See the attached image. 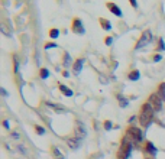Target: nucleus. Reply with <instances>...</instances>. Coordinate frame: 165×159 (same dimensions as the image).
I'll return each mask as SVG.
<instances>
[{
    "label": "nucleus",
    "mask_w": 165,
    "mask_h": 159,
    "mask_svg": "<svg viewBox=\"0 0 165 159\" xmlns=\"http://www.w3.org/2000/svg\"><path fill=\"white\" fill-rule=\"evenodd\" d=\"M154 111H155V108L152 107V104H151L149 101H146V103L142 106L141 114H139V123L142 124L143 127L149 126V123L152 122V119H154Z\"/></svg>",
    "instance_id": "f257e3e1"
},
{
    "label": "nucleus",
    "mask_w": 165,
    "mask_h": 159,
    "mask_svg": "<svg viewBox=\"0 0 165 159\" xmlns=\"http://www.w3.org/2000/svg\"><path fill=\"white\" fill-rule=\"evenodd\" d=\"M128 136L135 142L143 140V133H142V130H141L139 127H136V126H132V127L128 129Z\"/></svg>",
    "instance_id": "f03ea898"
},
{
    "label": "nucleus",
    "mask_w": 165,
    "mask_h": 159,
    "mask_svg": "<svg viewBox=\"0 0 165 159\" xmlns=\"http://www.w3.org/2000/svg\"><path fill=\"white\" fill-rule=\"evenodd\" d=\"M151 41H152V32H151V31H145V32L142 34V36H141L139 42L136 43V49H141V48L146 46Z\"/></svg>",
    "instance_id": "7ed1b4c3"
},
{
    "label": "nucleus",
    "mask_w": 165,
    "mask_h": 159,
    "mask_svg": "<svg viewBox=\"0 0 165 159\" xmlns=\"http://www.w3.org/2000/svg\"><path fill=\"white\" fill-rule=\"evenodd\" d=\"M148 101L151 103V104H152V107L155 108V111H159V110L162 108V97H161L158 93L152 94V96L149 97Z\"/></svg>",
    "instance_id": "20e7f679"
},
{
    "label": "nucleus",
    "mask_w": 165,
    "mask_h": 159,
    "mask_svg": "<svg viewBox=\"0 0 165 159\" xmlns=\"http://www.w3.org/2000/svg\"><path fill=\"white\" fill-rule=\"evenodd\" d=\"M71 28H72V32L74 34H77V35H82L84 32H85V29H84V25H82L81 19L75 18L72 20V25H71Z\"/></svg>",
    "instance_id": "39448f33"
},
{
    "label": "nucleus",
    "mask_w": 165,
    "mask_h": 159,
    "mask_svg": "<svg viewBox=\"0 0 165 159\" xmlns=\"http://www.w3.org/2000/svg\"><path fill=\"white\" fill-rule=\"evenodd\" d=\"M122 153L125 155V158H129L131 153H132V143L128 142L126 139H125L123 143H122Z\"/></svg>",
    "instance_id": "423d86ee"
},
{
    "label": "nucleus",
    "mask_w": 165,
    "mask_h": 159,
    "mask_svg": "<svg viewBox=\"0 0 165 159\" xmlns=\"http://www.w3.org/2000/svg\"><path fill=\"white\" fill-rule=\"evenodd\" d=\"M81 140H82L81 138L75 136V138H71V139H68V140H67V145H68L71 149H74V150H75V149H78V148L81 146Z\"/></svg>",
    "instance_id": "0eeeda50"
},
{
    "label": "nucleus",
    "mask_w": 165,
    "mask_h": 159,
    "mask_svg": "<svg viewBox=\"0 0 165 159\" xmlns=\"http://www.w3.org/2000/svg\"><path fill=\"white\" fill-rule=\"evenodd\" d=\"M107 9H109L113 15H116L117 18H122V16H123V12L120 10V7H119V6H116L115 3H112V1H109V3H107Z\"/></svg>",
    "instance_id": "6e6552de"
},
{
    "label": "nucleus",
    "mask_w": 165,
    "mask_h": 159,
    "mask_svg": "<svg viewBox=\"0 0 165 159\" xmlns=\"http://www.w3.org/2000/svg\"><path fill=\"white\" fill-rule=\"evenodd\" d=\"M82 65H84V59H82V58L77 59V61L74 62V67H72V70H74V74H75V75H80V74H81Z\"/></svg>",
    "instance_id": "1a4fd4ad"
},
{
    "label": "nucleus",
    "mask_w": 165,
    "mask_h": 159,
    "mask_svg": "<svg viewBox=\"0 0 165 159\" xmlns=\"http://www.w3.org/2000/svg\"><path fill=\"white\" fill-rule=\"evenodd\" d=\"M58 88H60V91H61L64 96H67V97H71V96L74 94V93H72V90L68 88L65 84H60V86H58Z\"/></svg>",
    "instance_id": "9d476101"
},
{
    "label": "nucleus",
    "mask_w": 165,
    "mask_h": 159,
    "mask_svg": "<svg viewBox=\"0 0 165 159\" xmlns=\"http://www.w3.org/2000/svg\"><path fill=\"white\" fill-rule=\"evenodd\" d=\"M100 25L104 31H112V23L107 19H100Z\"/></svg>",
    "instance_id": "9b49d317"
},
{
    "label": "nucleus",
    "mask_w": 165,
    "mask_h": 159,
    "mask_svg": "<svg viewBox=\"0 0 165 159\" xmlns=\"http://www.w3.org/2000/svg\"><path fill=\"white\" fill-rule=\"evenodd\" d=\"M128 78L131 80V81H138L139 78H141V72L138 70H135V71H132L129 75H128Z\"/></svg>",
    "instance_id": "f8f14e48"
},
{
    "label": "nucleus",
    "mask_w": 165,
    "mask_h": 159,
    "mask_svg": "<svg viewBox=\"0 0 165 159\" xmlns=\"http://www.w3.org/2000/svg\"><path fill=\"white\" fill-rule=\"evenodd\" d=\"M77 133H78V138H84L85 135H87V132H85V127H84V124L82 123H78V127H77Z\"/></svg>",
    "instance_id": "ddd939ff"
},
{
    "label": "nucleus",
    "mask_w": 165,
    "mask_h": 159,
    "mask_svg": "<svg viewBox=\"0 0 165 159\" xmlns=\"http://www.w3.org/2000/svg\"><path fill=\"white\" fill-rule=\"evenodd\" d=\"M116 97H117V100H119V104H120V107H126L128 104H129V100H128V98H125L122 94H117Z\"/></svg>",
    "instance_id": "4468645a"
},
{
    "label": "nucleus",
    "mask_w": 165,
    "mask_h": 159,
    "mask_svg": "<svg viewBox=\"0 0 165 159\" xmlns=\"http://www.w3.org/2000/svg\"><path fill=\"white\" fill-rule=\"evenodd\" d=\"M146 150H148L151 155H156V148H155V145H154V143H151V142L146 143Z\"/></svg>",
    "instance_id": "2eb2a0df"
},
{
    "label": "nucleus",
    "mask_w": 165,
    "mask_h": 159,
    "mask_svg": "<svg viewBox=\"0 0 165 159\" xmlns=\"http://www.w3.org/2000/svg\"><path fill=\"white\" fill-rule=\"evenodd\" d=\"M52 153H54V156H55L57 159H65L64 158V155L60 152V149H58V148H55V146L52 148Z\"/></svg>",
    "instance_id": "dca6fc26"
},
{
    "label": "nucleus",
    "mask_w": 165,
    "mask_h": 159,
    "mask_svg": "<svg viewBox=\"0 0 165 159\" xmlns=\"http://www.w3.org/2000/svg\"><path fill=\"white\" fill-rule=\"evenodd\" d=\"M58 36H60V31H58L57 28H52L50 31V38L51 39H57Z\"/></svg>",
    "instance_id": "f3484780"
},
{
    "label": "nucleus",
    "mask_w": 165,
    "mask_h": 159,
    "mask_svg": "<svg viewBox=\"0 0 165 159\" xmlns=\"http://www.w3.org/2000/svg\"><path fill=\"white\" fill-rule=\"evenodd\" d=\"M47 106H48V107H52V108H54L55 111H60V113H64V111H65V110H64V108H62L61 106H57V104H54V103H50V101L47 103Z\"/></svg>",
    "instance_id": "a211bd4d"
},
{
    "label": "nucleus",
    "mask_w": 165,
    "mask_h": 159,
    "mask_svg": "<svg viewBox=\"0 0 165 159\" xmlns=\"http://www.w3.org/2000/svg\"><path fill=\"white\" fill-rule=\"evenodd\" d=\"M158 94L162 97V100H165V83L159 84V87H158Z\"/></svg>",
    "instance_id": "6ab92c4d"
},
{
    "label": "nucleus",
    "mask_w": 165,
    "mask_h": 159,
    "mask_svg": "<svg viewBox=\"0 0 165 159\" xmlns=\"http://www.w3.org/2000/svg\"><path fill=\"white\" fill-rule=\"evenodd\" d=\"M71 62H72V59H71L70 53H64V67H68Z\"/></svg>",
    "instance_id": "aec40b11"
},
{
    "label": "nucleus",
    "mask_w": 165,
    "mask_h": 159,
    "mask_svg": "<svg viewBox=\"0 0 165 159\" xmlns=\"http://www.w3.org/2000/svg\"><path fill=\"white\" fill-rule=\"evenodd\" d=\"M48 77H50V71L47 70V68H42V70H41V78L45 80V78H48Z\"/></svg>",
    "instance_id": "412c9836"
},
{
    "label": "nucleus",
    "mask_w": 165,
    "mask_h": 159,
    "mask_svg": "<svg viewBox=\"0 0 165 159\" xmlns=\"http://www.w3.org/2000/svg\"><path fill=\"white\" fill-rule=\"evenodd\" d=\"M54 48H58V43H55V42L45 43V49H47V51H48V49H54Z\"/></svg>",
    "instance_id": "4be33fe9"
},
{
    "label": "nucleus",
    "mask_w": 165,
    "mask_h": 159,
    "mask_svg": "<svg viewBox=\"0 0 165 159\" xmlns=\"http://www.w3.org/2000/svg\"><path fill=\"white\" fill-rule=\"evenodd\" d=\"M35 130H36V133H38V135H41V136H42V135H45V129H44L42 126H35Z\"/></svg>",
    "instance_id": "5701e85b"
},
{
    "label": "nucleus",
    "mask_w": 165,
    "mask_h": 159,
    "mask_svg": "<svg viewBox=\"0 0 165 159\" xmlns=\"http://www.w3.org/2000/svg\"><path fill=\"white\" fill-rule=\"evenodd\" d=\"M104 42H106V45H107V46H110V45L113 43V38H112V36H107Z\"/></svg>",
    "instance_id": "b1692460"
},
{
    "label": "nucleus",
    "mask_w": 165,
    "mask_h": 159,
    "mask_svg": "<svg viewBox=\"0 0 165 159\" xmlns=\"http://www.w3.org/2000/svg\"><path fill=\"white\" fill-rule=\"evenodd\" d=\"M112 126H113V124H112V122H110V120L104 122V129H106V130H110V129H112Z\"/></svg>",
    "instance_id": "393cba45"
},
{
    "label": "nucleus",
    "mask_w": 165,
    "mask_h": 159,
    "mask_svg": "<svg viewBox=\"0 0 165 159\" xmlns=\"http://www.w3.org/2000/svg\"><path fill=\"white\" fill-rule=\"evenodd\" d=\"M17 149H19V152H20V153H23V155H26V148H25V146H22V145H19V146H17Z\"/></svg>",
    "instance_id": "a878e982"
},
{
    "label": "nucleus",
    "mask_w": 165,
    "mask_h": 159,
    "mask_svg": "<svg viewBox=\"0 0 165 159\" xmlns=\"http://www.w3.org/2000/svg\"><path fill=\"white\" fill-rule=\"evenodd\" d=\"M159 49L165 51V42H164V39H159Z\"/></svg>",
    "instance_id": "bb28decb"
},
{
    "label": "nucleus",
    "mask_w": 165,
    "mask_h": 159,
    "mask_svg": "<svg viewBox=\"0 0 165 159\" xmlns=\"http://www.w3.org/2000/svg\"><path fill=\"white\" fill-rule=\"evenodd\" d=\"M15 72L19 74V62H17V59L15 58Z\"/></svg>",
    "instance_id": "cd10ccee"
},
{
    "label": "nucleus",
    "mask_w": 165,
    "mask_h": 159,
    "mask_svg": "<svg viewBox=\"0 0 165 159\" xmlns=\"http://www.w3.org/2000/svg\"><path fill=\"white\" fill-rule=\"evenodd\" d=\"M161 59H162V55H155V56H154V61H155V62H158V61H161Z\"/></svg>",
    "instance_id": "c85d7f7f"
},
{
    "label": "nucleus",
    "mask_w": 165,
    "mask_h": 159,
    "mask_svg": "<svg viewBox=\"0 0 165 159\" xmlns=\"http://www.w3.org/2000/svg\"><path fill=\"white\" fill-rule=\"evenodd\" d=\"M129 1H131V4H132V7H135V9L138 7V1H136V0H129Z\"/></svg>",
    "instance_id": "c756f323"
},
{
    "label": "nucleus",
    "mask_w": 165,
    "mask_h": 159,
    "mask_svg": "<svg viewBox=\"0 0 165 159\" xmlns=\"http://www.w3.org/2000/svg\"><path fill=\"white\" fill-rule=\"evenodd\" d=\"M0 93H1V94H3L4 97H7V96H9V94H7V91H6L4 88H0Z\"/></svg>",
    "instance_id": "7c9ffc66"
},
{
    "label": "nucleus",
    "mask_w": 165,
    "mask_h": 159,
    "mask_svg": "<svg viewBox=\"0 0 165 159\" xmlns=\"http://www.w3.org/2000/svg\"><path fill=\"white\" fill-rule=\"evenodd\" d=\"M3 126H4L6 129H9V122H7V120H4V122H3Z\"/></svg>",
    "instance_id": "2f4dec72"
},
{
    "label": "nucleus",
    "mask_w": 165,
    "mask_h": 159,
    "mask_svg": "<svg viewBox=\"0 0 165 159\" xmlns=\"http://www.w3.org/2000/svg\"><path fill=\"white\" fill-rule=\"evenodd\" d=\"M12 136H13L15 139H19V133H16V132H13V133H12Z\"/></svg>",
    "instance_id": "473e14b6"
}]
</instances>
